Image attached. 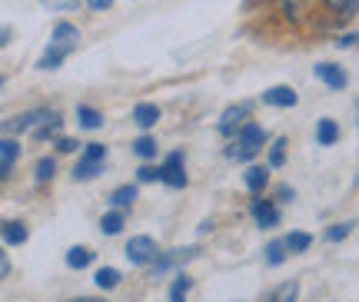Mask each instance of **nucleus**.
<instances>
[{"label": "nucleus", "mask_w": 359, "mask_h": 302, "mask_svg": "<svg viewBox=\"0 0 359 302\" xmlns=\"http://www.w3.org/2000/svg\"><path fill=\"white\" fill-rule=\"evenodd\" d=\"M283 246H286V252H306L309 246H313V236L296 229V233H290V236L283 240Z\"/></svg>", "instance_id": "23"}, {"label": "nucleus", "mask_w": 359, "mask_h": 302, "mask_svg": "<svg viewBox=\"0 0 359 302\" xmlns=\"http://www.w3.org/2000/svg\"><path fill=\"white\" fill-rule=\"evenodd\" d=\"M7 273H11V259H7V252L0 249V279H7Z\"/></svg>", "instance_id": "37"}, {"label": "nucleus", "mask_w": 359, "mask_h": 302, "mask_svg": "<svg viewBox=\"0 0 359 302\" xmlns=\"http://www.w3.org/2000/svg\"><path fill=\"white\" fill-rule=\"evenodd\" d=\"M77 43H80V30L74 24L60 20V24L53 27L50 47H47V50H43V57L37 60V70H57V67H60L70 53L77 50Z\"/></svg>", "instance_id": "1"}, {"label": "nucleus", "mask_w": 359, "mask_h": 302, "mask_svg": "<svg viewBox=\"0 0 359 302\" xmlns=\"http://www.w3.org/2000/svg\"><path fill=\"white\" fill-rule=\"evenodd\" d=\"M196 256H200V249H196V246H187V249H170V252H163V256H154V259H150V276H163V273H170V269H173V266H187L190 263V259H196Z\"/></svg>", "instance_id": "3"}, {"label": "nucleus", "mask_w": 359, "mask_h": 302, "mask_svg": "<svg viewBox=\"0 0 359 302\" xmlns=\"http://www.w3.org/2000/svg\"><path fill=\"white\" fill-rule=\"evenodd\" d=\"M0 87H4V76H0Z\"/></svg>", "instance_id": "42"}, {"label": "nucleus", "mask_w": 359, "mask_h": 302, "mask_svg": "<svg viewBox=\"0 0 359 302\" xmlns=\"http://www.w3.org/2000/svg\"><path fill=\"white\" fill-rule=\"evenodd\" d=\"M77 120H80V126H83V130H100V126H103V114H100V110L83 107V103L77 107Z\"/></svg>", "instance_id": "19"}, {"label": "nucleus", "mask_w": 359, "mask_h": 302, "mask_svg": "<svg viewBox=\"0 0 359 302\" xmlns=\"http://www.w3.org/2000/svg\"><path fill=\"white\" fill-rule=\"evenodd\" d=\"M110 4H114V0H87V7H90V11H107Z\"/></svg>", "instance_id": "38"}, {"label": "nucleus", "mask_w": 359, "mask_h": 302, "mask_svg": "<svg viewBox=\"0 0 359 302\" xmlns=\"http://www.w3.org/2000/svg\"><path fill=\"white\" fill-rule=\"evenodd\" d=\"M313 76L323 80L330 90H343L349 83L346 70H343V67H336V63H316V67H313Z\"/></svg>", "instance_id": "7"}, {"label": "nucleus", "mask_w": 359, "mask_h": 302, "mask_svg": "<svg viewBox=\"0 0 359 302\" xmlns=\"http://www.w3.org/2000/svg\"><path fill=\"white\" fill-rule=\"evenodd\" d=\"M323 4H326L333 13H346V17L356 13V0H323Z\"/></svg>", "instance_id": "31"}, {"label": "nucleus", "mask_w": 359, "mask_h": 302, "mask_svg": "<svg viewBox=\"0 0 359 302\" xmlns=\"http://www.w3.org/2000/svg\"><path fill=\"white\" fill-rule=\"evenodd\" d=\"M123 256H127L133 266H147L156 256V246H154V240H150V236H133V240L127 242Z\"/></svg>", "instance_id": "6"}, {"label": "nucleus", "mask_w": 359, "mask_h": 302, "mask_svg": "<svg viewBox=\"0 0 359 302\" xmlns=\"http://www.w3.org/2000/svg\"><path fill=\"white\" fill-rule=\"evenodd\" d=\"M50 114H53V110H43V107H40V110H27V114H17L13 120H4V123H0V133H4V137H17V133H27V130H34L40 120H47Z\"/></svg>", "instance_id": "4"}, {"label": "nucleus", "mask_w": 359, "mask_h": 302, "mask_svg": "<svg viewBox=\"0 0 359 302\" xmlns=\"http://www.w3.org/2000/svg\"><path fill=\"white\" fill-rule=\"evenodd\" d=\"M53 173H57V160L43 156L37 163V173H34V177H37V183H47V179H53Z\"/></svg>", "instance_id": "28"}, {"label": "nucleus", "mask_w": 359, "mask_h": 302, "mask_svg": "<svg viewBox=\"0 0 359 302\" xmlns=\"http://www.w3.org/2000/svg\"><path fill=\"white\" fill-rule=\"evenodd\" d=\"M133 153H137L140 160H147V163L156 160V139L154 137H137L133 139Z\"/></svg>", "instance_id": "24"}, {"label": "nucleus", "mask_w": 359, "mask_h": 302, "mask_svg": "<svg viewBox=\"0 0 359 302\" xmlns=\"http://www.w3.org/2000/svg\"><path fill=\"white\" fill-rule=\"evenodd\" d=\"M266 130L253 120H243V123L236 126V133H233V143L226 146V156L230 160H253L259 150H263V143H266Z\"/></svg>", "instance_id": "2"}, {"label": "nucleus", "mask_w": 359, "mask_h": 302, "mask_svg": "<svg viewBox=\"0 0 359 302\" xmlns=\"http://www.w3.org/2000/svg\"><path fill=\"white\" fill-rule=\"evenodd\" d=\"M0 236H4L7 246H20V242H27L30 229H27L20 219H11V223H4V226H0Z\"/></svg>", "instance_id": "13"}, {"label": "nucleus", "mask_w": 359, "mask_h": 302, "mask_svg": "<svg viewBox=\"0 0 359 302\" xmlns=\"http://www.w3.org/2000/svg\"><path fill=\"white\" fill-rule=\"evenodd\" d=\"M190 286H193V279L187 276V273H180V276L173 279V286H170V302H187Z\"/></svg>", "instance_id": "25"}, {"label": "nucleus", "mask_w": 359, "mask_h": 302, "mask_svg": "<svg viewBox=\"0 0 359 302\" xmlns=\"http://www.w3.org/2000/svg\"><path fill=\"white\" fill-rule=\"evenodd\" d=\"M296 296H299V282H283V286H276V289L269 292L263 302H296Z\"/></svg>", "instance_id": "17"}, {"label": "nucleus", "mask_w": 359, "mask_h": 302, "mask_svg": "<svg viewBox=\"0 0 359 302\" xmlns=\"http://www.w3.org/2000/svg\"><path fill=\"white\" fill-rule=\"evenodd\" d=\"M93 282H97L100 289H116V286H120V273H116L114 266H103V269L93 273Z\"/></svg>", "instance_id": "22"}, {"label": "nucleus", "mask_w": 359, "mask_h": 302, "mask_svg": "<svg viewBox=\"0 0 359 302\" xmlns=\"http://www.w3.org/2000/svg\"><path fill=\"white\" fill-rule=\"evenodd\" d=\"M156 120H160V107H156V103H137V107H133V123L140 126V130L156 126Z\"/></svg>", "instance_id": "12"}, {"label": "nucleus", "mask_w": 359, "mask_h": 302, "mask_svg": "<svg viewBox=\"0 0 359 302\" xmlns=\"http://www.w3.org/2000/svg\"><path fill=\"white\" fill-rule=\"evenodd\" d=\"M250 213H253V219H257L259 229H273L276 223H280V210H276V203L273 200H253L250 203Z\"/></svg>", "instance_id": "8"}, {"label": "nucleus", "mask_w": 359, "mask_h": 302, "mask_svg": "<svg viewBox=\"0 0 359 302\" xmlns=\"http://www.w3.org/2000/svg\"><path fill=\"white\" fill-rule=\"evenodd\" d=\"M103 173V163H93V160H83L80 156L77 160V166H74V179L77 183H87V179H97Z\"/></svg>", "instance_id": "16"}, {"label": "nucleus", "mask_w": 359, "mask_h": 302, "mask_svg": "<svg viewBox=\"0 0 359 302\" xmlns=\"http://www.w3.org/2000/svg\"><path fill=\"white\" fill-rule=\"evenodd\" d=\"M11 166H13V163H7V160H0V179H7V177H11Z\"/></svg>", "instance_id": "39"}, {"label": "nucleus", "mask_w": 359, "mask_h": 302, "mask_svg": "<svg viewBox=\"0 0 359 302\" xmlns=\"http://www.w3.org/2000/svg\"><path fill=\"white\" fill-rule=\"evenodd\" d=\"M349 233H353V223H336V226L326 229V240H330V242H343Z\"/></svg>", "instance_id": "30"}, {"label": "nucleus", "mask_w": 359, "mask_h": 302, "mask_svg": "<svg viewBox=\"0 0 359 302\" xmlns=\"http://www.w3.org/2000/svg\"><path fill=\"white\" fill-rule=\"evenodd\" d=\"M77 146H80V143H77V139H57V150H60V153H74V150H77Z\"/></svg>", "instance_id": "34"}, {"label": "nucleus", "mask_w": 359, "mask_h": 302, "mask_svg": "<svg viewBox=\"0 0 359 302\" xmlns=\"http://www.w3.org/2000/svg\"><path fill=\"white\" fill-rule=\"evenodd\" d=\"M7 40H11V27H0V47H7Z\"/></svg>", "instance_id": "40"}, {"label": "nucleus", "mask_w": 359, "mask_h": 302, "mask_svg": "<svg viewBox=\"0 0 359 302\" xmlns=\"http://www.w3.org/2000/svg\"><path fill=\"white\" fill-rule=\"evenodd\" d=\"M293 196H296V193H293L290 186H286V183H283V186H276V200H280V203H290Z\"/></svg>", "instance_id": "35"}, {"label": "nucleus", "mask_w": 359, "mask_h": 302, "mask_svg": "<svg viewBox=\"0 0 359 302\" xmlns=\"http://www.w3.org/2000/svg\"><path fill=\"white\" fill-rule=\"evenodd\" d=\"M67 302H107V299H97V296H77V299H67Z\"/></svg>", "instance_id": "41"}, {"label": "nucleus", "mask_w": 359, "mask_h": 302, "mask_svg": "<svg viewBox=\"0 0 359 302\" xmlns=\"http://www.w3.org/2000/svg\"><path fill=\"white\" fill-rule=\"evenodd\" d=\"M339 137H343V130H339L336 120H330V116L316 120V143H320V146H336Z\"/></svg>", "instance_id": "11"}, {"label": "nucleus", "mask_w": 359, "mask_h": 302, "mask_svg": "<svg viewBox=\"0 0 359 302\" xmlns=\"http://www.w3.org/2000/svg\"><path fill=\"white\" fill-rule=\"evenodd\" d=\"M266 263L269 266H283L286 263V256H290V252H286V246H283V240H273V242H266Z\"/></svg>", "instance_id": "26"}, {"label": "nucleus", "mask_w": 359, "mask_h": 302, "mask_svg": "<svg viewBox=\"0 0 359 302\" xmlns=\"http://www.w3.org/2000/svg\"><path fill=\"white\" fill-rule=\"evenodd\" d=\"M160 183H167L170 189H183L187 186V173H183V153L173 150L160 166Z\"/></svg>", "instance_id": "5"}, {"label": "nucleus", "mask_w": 359, "mask_h": 302, "mask_svg": "<svg viewBox=\"0 0 359 302\" xmlns=\"http://www.w3.org/2000/svg\"><path fill=\"white\" fill-rule=\"evenodd\" d=\"M243 183H246V189H250V193H263V189H266V183H269V170L266 166H250V170H246L243 173Z\"/></svg>", "instance_id": "14"}, {"label": "nucleus", "mask_w": 359, "mask_h": 302, "mask_svg": "<svg viewBox=\"0 0 359 302\" xmlns=\"http://www.w3.org/2000/svg\"><path fill=\"white\" fill-rule=\"evenodd\" d=\"M123 223H127V216H123V210H114V213H103L100 229L107 233V236H116V233L123 229Z\"/></svg>", "instance_id": "20"}, {"label": "nucleus", "mask_w": 359, "mask_h": 302, "mask_svg": "<svg viewBox=\"0 0 359 302\" xmlns=\"http://www.w3.org/2000/svg\"><path fill=\"white\" fill-rule=\"evenodd\" d=\"M133 200H137V186H116L114 193H110V203H114V210H130L133 206Z\"/></svg>", "instance_id": "18"}, {"label": "nucleus", "mask_w": 359, "mask_h": 302, "mask_svg": "<svg viewBox=\"0 0 359 302\" xmlns=\"http://www.w3.org/2000/svg\"><path fill=\"white\" fill-rule=\"evenodd\" d=\"M60 126H64L60 114H50L47 120H40V123L34 126V137H37V139H53L57 133H60Z\"/></svg>", "instance_id": "15"}, {"label": "nucleus", "mask_w": 359, "mask_h": 302, "mask_svg": "<svg viewBox=\"0 0 359 302\" xmlns=\"http://www.w3.org/2000/svg\"><path fill=\"white\" fill-rule=\"evenodd\" d=\"M83 160L103 163V160H107V146H103V143H87V150H83Z\"/></svg>", "instance_id": "32"}, {"label": "nucleus", "mask_w": 359, "mask_h": 302, "mask_svg": "<svg viewBox=\"0 0 359 302\" xmlns=\"http://www.w3.org/2000/svg\"><path fill=\"white\" fill-rule=\"evenodd\" d=\"M263 103H266V107H280V110H290V107H296V103H299V97H296L293 87H269L266 93H263Z\"/></svg>", "instance_id": "10"}, {"label": "nucleus", "mask_w": 359, "mask_h": 302, "mask_svg": "<svg viewBox=\"0 0 359 302\" xmlns=\"http://www.w3.org/2000/svg\"><path fill=\"white\" fill-rule=\"evenodd\" d=\"M20 156V143L13 137H0V160H7V163H13Z\"/></svg>", "instance_id": "27"}, {"label": "nucleus", "mask_w": 359, "mask_h": 302, "mask_svg": "<svg viewBox=\"0 0 359 302\" xmlns=\"http://www.w3.org/2000/svg\"><path fill=\"white\" fill-rule=\"evenodd\" d=\"M90 263H93V252H90L87 246H74V249L67 252V266H70V269H87Z\"/></svg>", "instance_id": "21"}, {"label": "nucleus", "mask_w": 359, "mask_h": 302, "mask_svg": "<svg viewBox=\"0 0 359 302\" xmlns=\"http://www.w3.org/2000/svg\"><path fill=\"white\" fill-rule=\"evenodd\" d=\"M286 163V137H280L269 146V166H283Z\"/></svg>", "instance_id": "29"}, {"label": "nucleus", "mask_w": 359, "mask_h": 302, "mask_svg": "<svg viewBox=\"0 0 359 302\" xmlns=\"http://www.w3.org/2000/svg\"><path fill=\"white\" fill-rule=\"evenodd\" d=\"M246 116H250V103H240V107H230L226 114L219 116V133H223V137L230 139L233 133H236V126L243 123Z\"/></svg>", "instance_id": "9"}, {"label": "nucleus", "mask_w": 359, "mask_h": 302, "mask_svg": "<svg viewBox=\"0 0 359 302\" xmlns=\"http://www.w3.org/2000/svg\"><path fill=\"white\" fill-rule=\"evenodd\" d=\"M137 179H140V183H160V166L143 163L140 170H137Z\"/></svg>", "instance_id": "33"}, {"label": "nucleus", "mask_w": 359, "mask_h": 302, "mask_svg": "<svg viewBox=\"0 0 359 302\" xmlns=\"http://www.w3.org/2000/svg\"><path fill=\"white\" fill-rule=\"evenodd\" d=\"M353 43H356V34H353V30H349V34H343V37L336 40V47H339V50H343V47H353Z\"/></svg>", "instance_id": "36"}]
</instances>
